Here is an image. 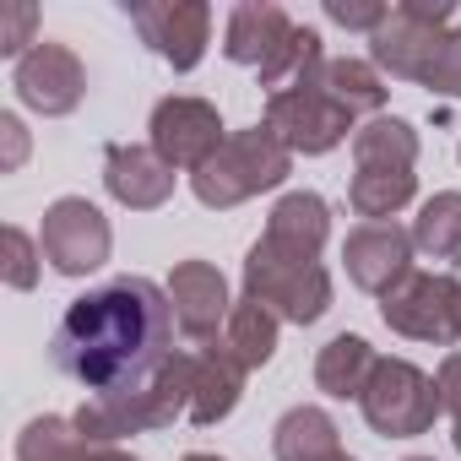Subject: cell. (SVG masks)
<instances>
[{
  "mask_svg": "<svg viewBox=\"0 0 461 461\" xmlns=\"http://www.w3.org/2000/svg\"><path fill=\"white\" fill-rule=\"evenodd\" d=\"M358 407H364V423L380 439H418L445 412L434 375H423L412 358H380L364 396H358Z\"/></svg>",
  "mask_w": 461,
  "mask_h": 461,
  "instance_id": "8992f818",
  "label": "cell"
},
{
  "mask_svg": "<svg viewBox=\"0 0 461 461\" xmlns=\"http://www.w3.org/2000/svg\"><path fill=\"white\" fill-rule=\"evenodd\" d=\"M179 418H190V364H185V353H174L147 385L114 391V396H87L71 412V423L93 445H120L131 434H152V429H168Z\"/></svg>",
  "mask_w": 461,
  "mask_h": 461,
  "instance_id": "3957f363",
  "label": "cell"
},
{
  "mask_svg": "<svg viewBox=\"0 0 461 461\" xmlns=\"http://www.w3.org/2000/svg\"><path fill=\"white\" fill-rule=\"evenodd\" d=\"M380 321L407 342L450 348L461 342V283L450 272H412L380 299Z\"/></svg>",
  "mask_w": 461,
  "mask_h": 461,
  "instance_id": "52a82bcc",
  "label": "cell"
},
{
  "mask_svg": "<svg viewBox=\"0 0 461 461\" xmlns=\"http://www.w3.org/2000/svg\"><path fill=\"white\" fill-rule=\"evenodd\" d=\"M104 185L120 206L131 212H158L168 195H174V168L152 152V147H136V141H109L104 147Z\"/></svg>",
  "mask_w": 461,
  "mask_h": 461,
  "instance_id": "2e32d148",
  "label": "cell"
},
{
  "mask_svg": "<svg viewBox=\"0 0 461 461\" xmlns=\"http://www.w3.org/2000/svg\"><path fill=\"white\" fill-rule=\"evenodd\" d=\"M342 450V434L326 407H288L272 429V456L277 461H331Z\"/></svg>",
  "mask_w": 461,
  "mask_h": 461,
  "instance_id": "44dd1931",
  "label": "cell"
},
{
  "mask_svg": "<svg viewBox=\"0 0 461 461\" xmlns=\"http://www.w3.org/2000/svg\"><path fill=\"white\" fill-rule=\"evenodd\" d=\"M450 17H456V6H445V0H402V6L369 33V66L396 77V82H423Z\"/></svg>",
  "mask_w": 461,
  "mask_h": 461,
  "instance_id": "ba28073f",
  "label": "cell"
},
{
  "mask_svg": "<svg viewBox=\"0 0 461 461\" xmlns=\"http://www.w3.org/2000/svg\"><path fill=\"white\" fill-rule=\"evenodd\" d=\"M0 141H6V158H0V168H23V158H28V131H23V120L17 114H0Z\"/></svg>",
  "mask_w": 461,
  "mask_h": 461,
  "instance_id": "1f68e13d",
  "label": "cell"
},
{
  "mask_svg": "<svg viewBox=\"0 0 461 461\" xmlns=\"http://www.w3.org/2000/svg\"><path fill=\"white\" fill-rule=\"evenodd\" d=\"M353 168H418V131L402 114H380L353 131Z\"/></svg>",
  "mask_w": 461,
  "mask_h": 461,
  "instance_id": "603a6c76",
  "label": "cell"
},
{
  "mask_svg": "<svg viewBox=\"0 0 461 461\" xmlns=\"http://www.w3.org/2000/svg\"><path fill=\"white\" fill-rule=\"evenodd\" d=\"M326 17H331L337 28H358V33H375V28L391 17V6H369V0H326Z\"/></svg>",
  "mask_w": 461,
  "mask_h": 461,
  "instance_id": "4dcf8cb0",
  "label": "cell"
},
{
  "mask_svg": "<svg viewBox=\"0 0 461 461\" xmlns=\"http://www.w3.org/2000/svg\"><path fill=\"white\" fill-rule=\"evenodd\" d=\"M17 461H141V456H131L120 445H93V439H82V429L71 418L44 412L17 434Z\"/></svg>",
  "mask_w": 461,
  "mask_h": 461,
  "instance_id": "ac0fdd59",
  "label": "cell"
},
{
  "mask_svg": "<svg viewBox=\"0 0 461 461\" xmlns=\"http://www.w3.org/2000/svg\"><path fill=\"white\" fill-rule=\"evenodd\" d=\"M6 283L17 288V294H28L33 283H39V245H33V234H23V228H6Z\"/></svg>",
  "mask_w": 461,
  "mask_h": 461,
  "instance_id": "f1b7e54d",
  "label": "cell"
},
{
  "mask_svg": "<svg viewBox=\"0 0 461 461\" xmlns=\"http://www.w3.org/2000/svg\"><path fill=\"white\" fill-rule=\"evenodd\" d=\"M125 12L141 33V44L174 66V71H195L206 44H212V6L201 0H125Z\"/></svg>",
  "mask_w": 461,
  "mask_h": 461,
  "instance_id": "7c38bea8",
  "label": "cell"
},
{
  "mask_svg": "<svg viewBox=\"0 0 461 461\" xmlns=\"http://www.w3.org/2000/svg\"><path fill=\"white\" fill-rule=\"evenodd\" d=\"M261 125H267L294 158H326L331 147L348 141L353 114H348L331 93H321V87L304 77L299 87H283V93L267 98V120H261Z\"/></svg>",
  "mask_w": 461,
  "mask_h": 461,
  "instance_id": "9c48e42d",
  "label": "cell"
},
{
  "mask_svg": "<svg viewBox=\"0 0 461 461\" xmlns=\"http://www.w3.org/2000/svg\"><path fill=\"white\" fill-rule=\"evenodd\" d=\"M174 304L152 277H114L66 304L50 358L93 396L136 391L174 358Z\"/></svg>",
  "mask_w": 461,
  "mask_h": 461,
  "instance_id": "6da1fadb",
  "label": "cell"
},
{
  "mask_svg": "<svg viewBox=\"0 0 461 461\" xmlns=\"http://www.w3.org/2000/svg\"><path fill=\"white\" fill-rule=\"evenodd\" d=\"M418 87H429L439 98H461V28H445V39H439V50H434Z\"/></svg>",
  "mask_w": 461,
  "mask_h": 461,
  "instance_id": "4316f807",
  "label": "cell"
},
{
  "mask_svg": "<svg viewBox=\"0 0 461 461\" xmlns=\"http://www.w3.org/2000/svg\"><path fill=\"white\" fill-rule=\"evenodd\" d=\"M412 250H418L412 228H402V222H358L348 234V245H342V267H348L353 288L385 299L396 283L412 277Z\"/></svg>",
  "mask_w": 461,
  "mask_h": 461,
  "instance_id": "5bb4252c",
  "label": "cell"
},
{
  "mask_svg": "<svg viewBox=\"0 0 461 461\" xmlns=\"http://www.w3.org/2000/svg\"><path fill=\"white\" fill-rule=\"evenodd\" d=\"M39 250H44V261H50L60 277H87V272H98V267L109 261L114 228H109V217H104L87 195H60V201L44 212Z\"/></svg>",
  "mask_w": 461,
  "mask_h": 461,
  "instance_id": "8fae6325",
  "label": "cell"
},
{
  "mask_svg": "<svg viewBox=\"0 0 461 461\" xmlns=\"http://www.w3.org/2000/svg\"><path fill=\"white\" fill-rule=\"evenodd\" d=\"M288 174H294V152L267 125H250V131H234L217 147L212 163H201L190 174V190H195L201 206L228 212V206H245L261 190H277Z\"/></svg>",
  "mask_w": 461,
  "mask_h": 461,
  "instance_id": "277c9868",
  "label": "cell"
},
{
  "mask_svg": "<svg viewBox=\"0 0 461 461\" xmlns=\"http://www.w3.org/2000/svg\"><path fill=\"white\" fill-rule=\"evenodd\" d=\"M267 240L294 250V256H315L321 261V250L331 240V206L315 190H288L272 206V217H267Z\"/></svg>",
  "mask_w": 461,
  "mask_h": 461,
  "instance_id": "d6986e66",
  "label": "cell"
},
{
  "mask_svg": "<svg viewBox=\"0 0 461 461\" xmlns=\"http://www.w3.org/2000/svg\"><path fill=\"white\" fill-rule=\"evenodd\" d=\"M375 364H380V353L358 331H342V337H331L315 353V385L326 396H337V402H358L364 385H369V375H375Z\"/></svg>",
  "mask_w": 461,
  "mask_h": 461,
  "instance_id": "ffe728a7",
  "label": "cell"
},
{
  "mask_svg": "<svg viewBox=\"0 0 461 461\" xmlns=\"http://www.w3.org/2000/svg\"><path fill=\"white\" fill-rule=\"evenodd\" d=\"M245 299L267 304L277 321L315 326L331 310V272L315 256H294L261 234L245 256Z\"/></svg>",
  "mask_w": 461,
  "mask_h": 461,
  "instance_id": "5b68a950",
  "label": "cell"
},
{
  "mask_svg": "<svg viewBox=\"0 0 461 461\" xmlns=\"http://www.w3.org/2000/svg\"><path fill=\"white\" fill-rule=\"evenodd\" d=\"M277 331H283V321H277L267 304L234 299V315H228V326H222V348L234 353L245 369H261V364H272V353H277Z\"/></svg>",
  "mask_w": 461,
  "mask_h": 461,
  "instance_id": "cb8c5ba5",
  "label": "cell"
},
{
  "mask_svg": "<svg viewBox=\"0 0 461 461\" xmlns=\"http://www.w3.org/2000/svg\"><path fill=\"white\" fill-rule=\"evenodd\" d=\"M185 364H190V423L195 429H212V423H222L228 412L240 407V396H245V364L228 353L222 342H206V348H195V353H185Z\"/></svg>",
  "mask_w": 461,
  "mask_h": 461,
  "instance_id": "e0dca14e",
  "label": "cell"
},
{
  "mask_svg": "<svg viewBox=\"0 0 461 461\" xmlns=\"http://www.w3.org/2000/svg\"><path fill=\"white\" fill-rule=\"evenodd\" d=\"M185 461H222V456H212V450H190Z\"/></svg>",
  "mask_w": 461,
  "mask_h": 461,
  "instance_id": "d6a6232c",
  "label": "cell"
},
{
  "mask_svg": "<svg viewBox=\"0 0 461 461\" xmlns=\"http://www.w3.org/2000/svg\"><path fill=\"white\" fill-rule=\"evenodd\" d=\"M310 82H315L321 93H331V98H337V104H342L353 120H358V114L380 120V109H385V93H391V87H385V77H380L369 60H326V66H321Z\"/></svg>",
  "mask_w": 461,
  "mask_h": 461,
  "instance_id": "7402d4cb",
  "label": "cell"
},
{
  "mask_svg": "<svg viewBox=\"0 0 461 461\" xmlns=\"http://www.w3.org/2000/svg\"><path fill=\"white\" fill-rule=\"evenodd\" d=\"M331 461H353V456H348V450H337V456H331Z\"/></svg>",
  "mask_w": 461,
  "mask_h": 461,
  "instance_id": "836d02e7",
  "label": "cell"
},
{
  "mask_svg": "<svg viewBox=\"0 0 461 461\" xmlns=\"http://www.w3.org/2000/svg\"><path fill=\"white\" fill-rule=\"evenodd\" d=\"M412 245L434 261H456L461 256V190H439L418 206L412 217Z\"/></svg>",
  "mask_w": 461,
  "mask_h": 461,
  "instance_id": "484cf974",
  "label": "cell"
},
{
  "mask_svg": "<svg viewBox=\"0 0 461 461\" xmlns=\"http://www.w3.org/2000/svg\"><path fill=\"white\" fill-rule=\"evenodd\" d=\"M434 385H439V402H445V412H450V439H456V450H461V348L439 358Z\"/></svg>",
  "mask_w": 461,
  "mask_h": 461,
  "instance_id": "f546056e",
  "label": "cell"
},
{
  "mask_svg": "<svg viewBox=\"0 0 461 461\" xmlns=\"http://www.w3.org/2000/svg\"><path fill=\"white\" fill-rule=\"evenodd\" d=\"M222 55L256 71L261 87L283 93V87H299L304 77H315L326 66V44L315 28H299L283 6L272 0H245V6L228 12V28H222Z\"/></svg>",
  "mask_w": 461,
  "mask_h": 461,
  "instance_id": "7a4b0ae2",
  "label": "cell"
},
{
  "mask_svg": "<svg viewBox=\"0 0 461 461\" xmlns=\"http://www.w3.org/2000/svg\"><path fill=\"white\" fill-rule=\"evenodd\" d=\"M168 304H174V321L190 342H212L228 326V315H234L228 277L212 261H179L168 272Z\"/></svg>",
  "mask_w": 461,
  "mask_h": 461,
  "instance_id": "9a60e30c",
  "label": "cell"
},
{
  "mask_svg": "<svg viewBox=\"0 0 461 461\" xmlns=\"http://www.w3.org/2000/svg\"><path fill=\"white\" fill-rule=\"evenodd\" d=\"M407 461H434V456H407Z\"/></svg>",
  "mask_w": 461,
  "mask_h": 461,
  "instance_id": "e575fe53",
  "label": "cell"
},
{
  "mask_svg": "<svg viewBox=\"0 0 461 461\" xmlns=\"http://www.w3.org/2000/svg\"><path fill=\"white\" fill-rule=\"evenodd\" d=\"M33 28H39V6H33V0H12V6H0V55L23 60L39 44Z\"/></svg>",
  "mask_w": 461,
  "mask_h": 461,
  "instance_id": "83f0119b",
  "label": "cell"
},
{
  "mask_svg": "<svg viewBox=\"0 0 461 461\" xmlns=\"http://www.w3.org/2000/svg\"><path fill=\"white\" fill-rule=\"evenodd\" d=\"M228 141L222 131V114L212 98H190V93H174V98H158L152 104V120H147V147L168 163V168H185L195 174L201 163L217 158V147Z\"/></svg>",
  "mask_w": 461,
  "mask_h": 461,
  "instance_id": "30bf717a",
  "label": "cell"
},
{
  "mask_svg": "<svg viewBox=\"0 0 461 461\" xmlns=\"http://www.w3.org/2000/svg\"><path fill=\"white\" fill-rule=\"evenodd\" d=\"M456 158H461V147H456Z\"/></svg>",
  "mask_w": 461,
  "mask_h": 461,
  "instance_id": "d590c367",
  "label": "cell"
},
{
  "mask_svg": "<svg viewBox=\"0 0 461 461\" xmlns=\"http://www.w3.org/2000/svg\"><path fill=\"white\" fill-rule=\"evenodd\" d=\"M412 195H418V174L412 168H353V185H348V206L358 217H369V222L396 217Z\"/></svg>",
  "mask_w": 461,
  "mask_h": 461,
  "instance_id": "d4e9b609",
  "label": "cell"
},
{
  "mask_svg": "<svg viewBox=\"0 0 461 461\" xmlns=\"http://www.w3.org/2000/svg\"><path fill=\"white\" fill-rule=\"evenodd\" d=\"M12 87H17V98H23L33 114L60 120V114H71V109L87 98V66L77 60V50H66V44H55V39H39V44L17 60Z\"/></svg>",
  "mask_w": 461,
  "mask_h": 461,
  "instance_id": "4fadbf2b",
  "label": "cell"
}]
</instances>
